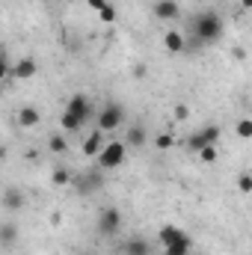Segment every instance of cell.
Returning a JSON list of instances; mask_svg holds the SVG:
<instances>
[{"instance_id":"obj_12","label":"cell","mask_w":252,"mask_h":255,"mask_svg":"<svg viewBox=\"0 0 252 255\" xmlns=\"http://www.w3.org/2000/svg\"><path fill=\"white\" fill-rule=\"evenodd\" d=\"M42 122V113L33 107V104H24L21 110H18V125L21 128H36Z\"/></svg>"},{"instance_id":"obj_7","label":"cell","mask_w":252,"mask_h":255,"mask_svg":"<svg viewBox=\"0 0 252 255\" xmlns=\"http://www.w3.org/2000/svg\"><path fill=\"white\" fill-rule=\"evenodd\" d=\"M65 110H68V113H74V116H80L83 122H89V119H92V104H89V98H86V95H80V92L68 98Z\"/></svg>"},{"instance_id":"obj_15","label":"cell","mask_w":252,"mask_h":255,"mask_svg":"<svg viewBox=\"0 0 252 255\" xmlns=\"http://www.w3.org/2000/svg\"><path fill=\"white\" fill-rule=\"evenodd\" d=\"M122 253H125V255H151V247H148L145 241L133 238V241H127L125 247H122Z\"/></svg>"},{"instance_id":"obj_21","label":"cell","mask_w":252,"mask_h":255,"mask_svg":"<svg viewBox=\"0 0 252 255\" xmlns=\"http://www.w3.org/2000/svg\"><path fill=\"white\" fill-rule=\"evenodd\" d=\"M54 184L57 187H65V184H74V175L68 169H54Z\"/></svg>"},{"instance_id":"obj_27","label":"cell","mask_w":252,"mask_h":255,"mask_svg":"<svg viewBox=\"0 0 252 255\" xmlns=\"http://www.w3.org/2000/svg\"><path fill=\"white\" fill-rule=\"evenodd\" d=\"M86 3H89V6H92V9H95V12H101V9H104V6H107V0H86Z\"/></svg>"},{"instance_id":"obj_26","label":"cell","mask_w":252,"mask_h":255,"mask_svg":"<svg viewBox=\"0 0 252 255\" xmlns=\"http://www.w3.org/2000/svg\"><path fill=\"white\" fill-rule=\"evenodd\" d=\"M199 157H202L205 163H214V160H217V145H205V148L199 151Z\"/></svg>"},{"instance_id":"obj_19","label":"cell","mask_w":252,"mask_h":255,"mask_svg":"<svg viewBox=\"0 0 252 255\" xmlns=\"http://www.w3.org/2000/svg\"><path fill=\"white\" fill-rule=\"evenodd\" d=\"M238 193H244V196L252 193V172H241L238 175Z\"/></svg>"},{"instance_id":"obj_8","label":"cell","mask_w":252,"mask_h":255,"mask_svg":"<svg viewBox=\"0 0 252 255\" xmlns=\"http://www.w3.org/2000/svg\"><path fill=\"white\" fill-rule=\"evenodd\" d=\"M163 48H166V54H184L187 51V36L181 30H166L163 33Z\"/></svg>"},{"instance_id":"obj_24","label":"cell","mask_w":252,"mask_h":255,"mask_svg":"<svg viewBox=\"0 0 252 255\" xmlns=\"http://www.w3.org/2000/svg\"><path fill=\"white\" fill-rule=\"evenodd\" d=\"M154 148H157V151L172 148V136H169V133H157V136H154Z\"/></svg>"},{"instance_id":"obj_10","label":"cell","mask_w":252,"mask_h":255,"mask_svg":"<svg viewBox=\"0 0 252 255\" xmlns=\"http://www.w3.org/2000/svg\"><path fill=\"white\" fill-rule=\"evenodd\" d=\"M101 151H104V130L95 128V130L83 139V154H86V157H98Z\"/></svg>"},{"instance_id":"obj_22","label":"cell","mask_w":252,"mask_h":255,"mask_svg":"<svg viewBox=\"0 0 252 255\" xmlns=\"http://www.w3.org/2000/svg\"><path fill=\"white\" fill-rule=\"evenodd\" d=\"M235 130H238L241 139H252V119H238Z\"/></svg>"},{"instance_id":"obj_9","label":"cell","mask_w":252,"mask_h":255,"mask_svg":"<svg viewBox=\"0 0 252 255\" xmlns=\"http://www.w3.org/2000/svg\"><path fill=\"white\" fill-rule=\"evenodd\" d=\"M151 12H154V18H160V21H175V18L181 15V6H178V0H157V3L151 6Z\"/></svg>"},{"instance_id":"obj_17","label":"cell","mask_w":252,"mask_h":255,"mask_svg":"<svg viewBox=\"0 0 252 255\" xmlns=\"http://www.w3.org/2000/svg\"><path fill=\"white\" fill-rule=\"evenodd\" d=\"M98 18H101V24H116V21H119V9H116L113 3H107V6L98 12Z\"/></svg>"},{"instance_id":"obj_20","label":"cell","mask_w":252,"mask_h":255,"mask_svg":"<svg viewBox=\"0 0 252 255\" xmlns=\"http://www.w3.org/2000/svg\"><path fill=\"white\" fill-rule=\"evenodd\" d=\"M48 148H51V151H57V154H65V151H68V142H65V136L57 133V136H51V139H48Z\"/></svg>"},{"instance_id":"obj_4","label":"cell","mask_w":252,"mask_h":255,"mask_svg":"<svg viewBox=\"0 0 252 255\" xmlns=\"http://www.w3.org/2000/svg\"><path fill=\"white\" fill-rule=\"evenodd\" d=\"M217 139H220V128L217 125H205V128H199L196 133H190L187 151L190 154H199L205 145H217Z\"/></svg>"},{"instance_id":"obj_3","label":"cell","mask_w":252,"mask_h":255,"mask_svg":"<svg viewBox=\"0 0 252 255\" xmlns=\"http://www.w3.org/2000/svg\"><path fill=\"white\" fill-rule=\"evenodd\" d=\"M122 122H125V110H122V104H116V101H107V104L101 107V113L95 116V128H101L104 133L116 130Z\"/></svg>"},{"instance_id":"obj_18","label":"cell","mask_w":252,"mask_h":255,"mask_svg":"<svg viewBox=\"0 0 252 255\" xmlns=\"http://www.w3.org/2000/svg\"><path fill=\"white\" fill-rule=\"evenodd\" d=\"M9 211H18V208H24V196L18 190H6V202H3Z\"/></svg>"},{"instance_id":"obj_14","label":"cell","mask_w":252,"mask_h":255,"mask_svg":"<svg viewBox=\"0 0 252 255\" xmlns=\"http://www.w3.org/2000/svg\"><path fill=\"white\" fill-rule=\"evenodd\" d=\"M127 145H133V148H142L145 145V128L142 125H130L127 128Z\"/></svg>"},{"instance_id":"obj_1","label":"cell","mask_w":252,"mask_h":255,"mask_svg":"<svg viewBox=\"0 0 252 255\" xmlns=\"http://www.w3.org/2000/svg\"><path fill=\"white\" fill-rule=\"evenodd\" d=\"M226 33V24H223V15L208 9V12H199L193 15L190 21V36H193V45H211L217 39H223Z\"/></svg>"},{"instance_id":"obj_13","label":"cell","mask_w":252,"mask_h":255,"mask_svg":"<svg viewBox=\"0 0 252 255\" xmlns=\"http://www.w3.org/2000/svg\"><path fill=\"white\" fill-rule=\"evenodd\" d=\"M163 253H166V255H190V253H193V238H190V235H184L178 244L163 247Z\"/></svg>"},{"instance_id":"obj_11","label":"cell","mask_w":252,"mask_h":255,"mask_svg":"<svg viewBox=\"0 0 252 255\" xmlns=\"http://www.w3.org/2000/svg\"><path fill=\"white\" fill-rule=\"evenodd\" d=\"M187 232H181L178 226H172V223H166L160 232H157V241H160V247H172V244H178L181 238H184Z\"/></svg>"},{"instance_id":"obj_28","label":"cell","mask_w":252,"mask_h":255,"mask_svg":"<svg viewBox=\"0 0 252 255\" xmlns=\"http://www.w3.org/2000/svg\"><path fill=\"white\" fill-rule=\"evenodd\" d=\"M241 9H244V12H250V9H252V0H241Z\"/></svg>"},{"instance_id":"obj_25","label":"cell","mask_w":252,"mask_h":255,"mask_svg":"<svg viewBox=\"0 0 252 255\" xmlns=\"http://www.w3.org/2000/svg\"><path fill=\"white\" fill-rule=\"evenodd\" d=\"M172 116H175V122H187L190 119V107L187 104H175V107H172Z\"/></svg>"},{"instance_id":"obj_6","label":"cell","mask_w":252,"mask_h":255,"mask_svg":"<svg viewBox=\"0 0 252 255\" xmlns=\"http://www.w3.org/2000/svg\"><path fill=\"white\" fill-rule=\"evenodd\" d=\"M36 71H39V63H36L33 57H21L18 63L12 65L9 77H12V80H33V77H36Z\"/></svg>"},{"instance_id":"obj_16","label":"cell","mask_w":252,"mask_h":255,"mask_svg":"<svg viewBox=\"0 0 252 255\" xmlns=\"http://www.w3.org/2000/svg\"><path fill=\"white\" fill-rule=\"evenodd\" d=\"M60 125H63L65 130H71V133H74V130H80V128L86 125V122H83L80 116H74V113H68V110H65V113H63V119H60Z\"/></svg>"},{"instance_id":"obj_23","label":"cell","mask_w":252,"mask_h":255,"mask_svg":"<svg viewBox=\"0 0 252 255\" xmlns=\"http://www.w3.org/2000/svg\"><path fill=\"white\" fill-rule=\"evenodd\" d=\"M0 241H3V247L9 250V247L15 244V226H9V223H6V226L0 229Z\"/></svg>"},{"instance_id":"obj_2","label":"cell","mask_w":252,"mask_h":255,"mask_svg":"<svg viewBox=\"0 0 252 255\" xmlns=\"http://www.w3.org/2000/svg\"><path fill=\"white\" fill-rule=\"evenodd\" d=\"M127 142H122V139H113V142H107L104 145V151L95 157V163H98V169L101 172H110V169H119L122 163H125V151Z\"/></svg>"},{"instance_id":"obj_5","label":"cell","mask_w":252,"mask_h":255,"mask_svg":"<svg viewBox=\"0 0 252 255\" xmlns=\"http://www.w3.org/2000/svg\"><path fill=\"white\" fill-rule=\"evenodd\" d=\"M119 226H122V211H119V208L110 205V208H104V211L98 214V232H101V235L110 238V235L119 232Z\"/></svg>"}]
</instances>
